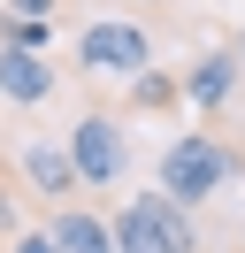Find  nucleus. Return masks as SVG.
<instances>
[{
	"label": "nucleus",
	"instance_id": "1",
	"mask_svg": "<svg viewBox=\"0 0 245 253\" xmlns=\"http://www.w3.org/2000/svg\"><path fill=\"white\" fill-rule=\"evenodd\" d=\"M238 176H245V154H238V146H222L214 130H176V138L161 146V161H153V192L176 200L184 215L207 207L214 192L238 184Z\"/></svg>",
	"mask_w": 245,
	"mask_h": 253
},
{
	"label": "nucleus",
	"instance_id": "2",
	"mask_svg": "<svg viewBox=\"0 0 245 253\" xmlns=\"http://www.w3.org/2000/svg\"><path fill=\"white\" fill-rule=\"evenodd\" d=\"M61 154H69V169H77V192H122V184H130V169H138L130 123H122L115 108H100V100H84V108L69 115Z\"/></svg>",
	"mask_w": 245,
	"mask_h": 253
},
{
	"label": "nucleus",
	"instance_id": "3",
	"mask_svg": "<svg viewBox=\"0 0 245 253\" xmlns=\"http://www.w3.org/2000/svg\"><path fill=\"white\" fill-rule=\"evenodd\" d=\"M107 253H207L199 222L184 215L161 192H130V200L107 215Z\"/></svg>",
	"mask_w": 245,
	"mask_h": 253
},
{
	"label": "nucleus",
	"instance_id": "4",
	"mask_svg": "<svg viewBox=\"0 0 245 253\" xmlns=\"http://www.w3.org/2000/svg\"><path fill=\"white\" fill-rule=\"evenodd\" d=\"M77 69H84V84H130L153 69V31L138 16H92L84 31H77Z\"/></svg>",
	"mask_w": 245,
	"mask_h": 253
},
{
	"label": "nucleus",
	"instance_id": "5",
	"mask_svg": "<svg viewBox=\"0 0 245 253\" xmlns=\"http://www.w3.org/2000/svg\"><path fill=\"white\" fill-rule=\"evenodd\" d=\"M15 184H23V200L39 207V215L84 200V192H77L69 154H61V130H31V138H23V154H15Z\"/></svg>",
	"mask_w": 245,
	"mask_h": 253
},
{
	"label": "nucleus",
	"instance_id": "6",
	"mask_svg": "<svg viewBox=\"0 0 245 253\" xmlns=\"http://www.w3.org/2000/svg\"><path fill=\"white\" fill-rule=\"evenodd\" d=\"M238 84H245V69L230 62V46H207L199 62H184V69H176V92H184V108H199V115L230 108V100H238Z\"/></svg>",
	"mask_w": 245,
	"mask_h": 253
},
{
	"label": "nucleus",
	"instance_id": "7",
	"mask_svg": "<svg viewBox=\"0 0 245 253\" xmlns=\"http://www.w3.org/2000/svg\"><path fill=\"white\" fill-rule=\"evenodd\" d=\"M61 92V69L46 54H23V46H0V100L8 108H46Z\"/></svg>",
	"mask_w": 245,
	"mask_h": 253
},
{
	"label": "nucleus",
	"instance_id": "8",
	"mask_svg": "<svg viewBox=\"0 0 245 253\" xmlns=\"http://www.w3.org/2000/svg\"><path fill=\"white\" fill-rule=\"evenodd\" d=\"M39 230H46V246H54V253H107V215H100V207H84V200H77V207H54Z\"/></svg>",
	"mask_w": 245,
	"mask_h": 253
},
{
	"label": "nucleus",
	"instance_id": "9",
	"mask_svg": "<svg viewBox=\"0 0 245 253\" xmlns=\"http://www.w3.org/2000/svg\"><path fill=\"white\" fill-rule=\"evenodd\" d=\"M184 108V92H176V69H146V77H130L122 84V123H138V115H176Z\"/></svg>",
	"mask_w": 245,
	"mask_h": 253
},
{
	"label": "nucleus",
	"instance_id": "10",
	"mask_svg": "<svg viewBox=\"0 0 245 253\" xmlns=\"http://www.w3.org/2000/svg\"><path fill=\"white\" fill-rule=\"evenodd\" d=\"M61 0H0V16H15V23H46Z\"/></svg>",
	"mask_w": 245,
	"mask_h": 253
},
{
	"label": "nucleus",
	"instance_id": "11",
	"mask_svg": "<svg viewBox=\"0 0 245 253\" xmlns=\"http://www.w3.org/2000/svg\"><path fill=\"white\" fill-rule=\"evenodd\" d=\"M8 253H54V246H46V230H39V222H31V230H23V238H15V246H8Z\"/></svg>",
	"mask_w": 245,
	"mask_h": 253
},
{
	"label": "nucleus",
	"instance_id": "12",
	"mask_svg": "<svg viewBox=\"0 0 245 253\" xmlns=\"http://www.w3.org/2000/svg\"><path fill=\"white\" fill-rule=\"evenodd\" d=\"M230 62H238V69H245V31H238V39H230Z\"/></svg>",
	"mask_w": 245,
	"mask_h": 253
}]
</instances>
